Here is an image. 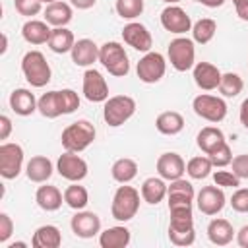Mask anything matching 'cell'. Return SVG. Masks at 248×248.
<instances>
[{"label": "cell", "mask_w": 248, "mask_h": 248, "mask_svg": "<svg viewBox=\"0 0 248 248\" xmlns=\"http://www.w3.org/2000/svg\"><path fill=\"white\" fill-rule=\"evenodd\" d=\"M231 207L238 213H248V188H236L231 196Z\"/></svg>", "instance_id": "7bdbcfd3"}, {"label": "cell", "mask_w": 248, "mask_h": 248, "mask_svg": "<svg viewBox=\"0 0 248 248\" xmlns=\"http://www.w3.org/2000/svg\"><path fill=\"white\" fill-rule=\"evenodd\" d=\"M231 165H232V172L242 180H248V153H242V155H236V157H232V161H231Z\"/></svg>", "instance_id": "ee69618b"}, {"label": "cell", "mask_w": 248, "mask_h": 248, "mask_svg": "<svg viewBox=\"0 0 248 248\" xmlns=\"http://www.w3.org/2000/svg\"><path fill=\"white\" fill-rule=\"evenodd\" d=\"M213 182L221 188H238L240 186V178L232 172V170H215L211 172Z\"/></svg>", "instance_id": "60d3db41"}, {"label": "cell", "mask_w": 248, "mask_h": 248, "mask_svg": "<svg viewBox=\"0 0 248 248\" xmlns=\"http://www.w3.org/2000/svg\"><path fill=\"white\" fill-rule=\"evenodd\" d=\"M122 39L128 46H132L138 52H149L153 46V37L149 29L140 21H130L122 29Z\"/></svg>", "instance_id": "9a60e30c"}, {"label": "cell", "mask_w": 248, "mask_h": 248, "mask_svg": "<svg viewBox=\"0 0 248 248\" xmlns=\"http://www.w3.org/2000/svg\"><path fill=\"white\" fill-rule=\"evenodd\" d=\"M165 72H167L165 56L161 52H153V50L145 52L136 66V74H138L140 81H143V83H157L165 76Z\"/></svg>", "instance_id": "8fae6325"}, {"label": "cell", "mask_w": 248, "mask_h": 248, "mask_svg": "<svg viewBox=\"0 0 248 248\" xmlns=\"http://www.w3.org/2000/svg\"><path fill=\"white\" fill-rule=\"evenodd\" d=\"M70 227H72V232L79 238H93L95 234L101 232V219L97 213L93 211H85V209H79L76 211V215L72 217L70 221Z\"/></svg>", "instance_id": "e0dca14e"}, {"label": "cell", "mask_w": 248, "mask_h": 248, "mask_svg": "<svg viewBox=\"0 0 248 248\" xmlns=\"http://www.w3.org/2000/svg\"><path fill=\"white\" fill-rule=\"evenodd\" d=\"M238 118H240V124L248 130V97L240 103V110H238Z\"/></svg>", "instance_id": "681fc988"}, {"label": "cell", "mask_w": 248, "mask_h": 248, "mask_svg": "<svg viewBox=\"0 0 248 248\" xmlns=\"http://www.w3.org/2000/svg\"><path fill=\"white\" fill-rule=\"evenodd\" d=\"M50 27L46 21L41 19H27L21 27V37L29 43V45H45L50 39Z\"/></svg>", "instance_id": "83f0119b"}, {"label": "cell", "mask_w": 248, "mask_h": 248, "mask_svg": "<svg viewBox=\"0 0 248 248\" xmlns=\"http://www.w3.org/2000/svg\"><path fill=\"white\" fill-rule=\"evenodd\" d=\"M161 25L174 35H184L188 31H192V19L186 14V10H182L176 4H169L163 12H161Z\"/></svg>", "instance_id": "5bb4252c"}, {"label": "cell", "mask_w": 248, "mask_h": 248, "mask_svg": "<svg viewBox=\"0 0 248 248\" xmlns=\"http://www.w3.org/2000/svg\"><path fill=\"white\" fill-rule=\"evenodd\" d=\"M74 17V12H72V6L66 4V2H50L46 4L45 8V21L52 27H66Z\"/></svg>", "instance_id": "4316f807"}, {"label": "cell", "mask_w": 248, "mask_h": 248, "mask_svg": "<svg viewBox=\"0 0 248 248\" xmlns=\"http://www.w3.org/2000/svg\"><path fill=\"white\" fill-rule=\"evenodd\" d=\"M194 198H196V192H194L192 182H188L186 178L170 180V186L167 188V203H169V207L192 205Z\"/></svg>", "instance_id": "ffe728a7"}, {"label": "cell", "mask_w": 248, "mask_h": 248, "mask_svg": "<svg viewBox=\"0 0 248 248\" xmlns=\"http://www.w3.org/2000/svg\"><path fill=\"white\" fill-rule=\"evenodd\" d=\"M46 45L52 52L66 54V52H72V48L76 45V39H74V33L68 27H54L50 31V39H48Z\"/></svg>", "instance_id": "d6a6232c"}, {"label": "cell", "mask_w": 248, "mask_h": 248, "mask_svg": "<svg viewBox=\"0 0 248 248\" xmlns=\"http://www.w3.org/2000/svg\"><path fill=\"white\" fill-rule=\"evenodd\" d=\"M200 4H203L205 8H219L225 4V0H198Z\"/></svg>", "instance_id": "816d5d0a"}, {"label": "cell", "mask_w": 248, "mask_h": 248, "mask_svg": "<svg viewBox=\"0 0 248 248\" xmlns=\"http://www.w3.org/2000/svg\"><path fill=\"white\" fill-rule=\"evenodd\" d=\"M130 231L124 225L108 227L103 232H99V246L101 248H124L130 244Z\"/></svg>", "instance_id": "f546056e"}, {"label": "cell", "mask_w": 248, "mask_h": 248, "mask_svg": "<svg viewBox=\"0 0 248 248\" xmlns=\"http://www.w3.org/2000/svg\"><path fill=\"white\" fill-rule=\"evenodd\" d=\"M242 87H244L242 78L236 72H227V74L221 76V81H219L217 89L223 97H236L238 93H242Z\"/></svg>", "instance_id": "74e56055"}, {"label": "cell", "mask_w": 248, "mask_h": 248, "mask_svg": "<svg viewBox=\"0 0 248 248\" xmlns=\"http://www.w3.org/2000/svg\"><path fill=\"white\" fill-rule=\"evenodd\" d=\"M95 2L97 0H70V4L74 8H78V10H89V8L95 6Z\"/></svg>", "instance_id": "f907efd6"}, {"label": "cell", "mask_w": 248, "mask_h": 248, "mask_svg": "<svg viewBox=\"0 0 248 248\" xmlns=\"http://www.w3.org/2000/svg\"><path fill=\"white\" fill-rule=\"evenodd\" d=\"M27 244L25 242H14V244H8V248H25Z\"/></svg>", "instance_id": "db71d44e"}, {"label": "cell", "mask_w": 248, "mask_h": 248, "mask_svg": "<svg viewBox=\"0 0 248 248\" xmlns=\"http://www.w3.org/2000/svg\"><path fill=\"white\" fill-rule=\"evenodd\" d=\"M155 167H157L159 176L165 178V180H169V182L170 180H176V178H182V174L186 172L184 159L178 153H174V151H167V153L159 155Z\"/></svg>", "instance_id": "d6986e66"}, {"label": "cell", "mask_w": 248, "mask_h": 248, "mask_svg": "<svg viewBox=\"0 0 248 248\" xmlns=\"http://www.w3.org/2000/svg\"><path fill=\"white\" fill-rule=\"evenodd\" d=\"M21 72L31 87H45L52 78L50 64L46 62V58L41 50H29L23 54Z\"/></svg>", "instance_id": "277c9868"}, {"label": "cell", "mask_w": 248, "mask_h": 248, "mask_svg": "<svg viewBox=\"0 0 248 248\" xmlns=\"http://www.w3.org/2000/svg\"><path fill=\"white\" fill-rule=\"evenodd\" d=\"M37 105H39V99H35V95L25 87H17L10 93V108L19 116L33 114L35 110H39Z\"/></svg>", "instance_id": "7402d4cb"}, {"label": "cell", "mask_w": 248, "mask_h": 248, "mask_svg": "<svg viewBox=\"0 0 248 248\" xmlns=\"http://www.w3.org/2000/svg\"><path fill=\"white\" fill-rule=\"evenodd\" d=\"M163 2H167V4H178L180 0H163Z\"/></svg>", "instance_id": "11a10c76"}, {"label": "cell", "mask_w": 248, "mask_h": 248, "mask_svg": "<svg viewBox=\"0 0 248 248\" xmlns=\"http://www.w3.org/2000/svg\"><path fill=\"white\" fill-rule=\"evenodd\" d=\"M234 8H236V16L242 21H248V0H232Z\"/></svg>", "instance_id": "7dc6e473"}, {"label": "cell", "mask_w": 248, "mask_h": 248, "mask_svg": "<svg viewBox=\"0 0 248 248\" xmlns=\"http://www.w3.org/2000/svg\"><path fill=\"white\" fill-rule=\"evenodd\" d=\"M155 128L163 136H176L184 130V116L176 110H165L155 118Z\"/></svg>", "instance_id": "1f68e13d"}, {"label": "cell", "mask_w": 248, "mask_h": 248, "mask_svg": "<svg viewBox=\"0 0 248 248\" xmlns=\"http://www.w3.org/2000/svg\"><path fill=\"white\" fill-rule=\"evenodd\" d=\"M12 234H14V221L8 213L2 211L0 213V242L4 244Z\"/></svg>", "instance_id": "f6af8a7d"}, {"label": "cell", "mask_w": 248, "mask_h": 248, "mask_svg": "<svg viewBox=\"0 0 248 248\" xmlns=\"http://www.w3.org/2000/svg\"><path fill=\"white\" fill-rule=\"evenodd\" d=\"M35 202H37V205H39L43 211H56V209L62 207L64 194H62L56 186L45 184V186H39V188H37Z\"/></svg>", "instance_id": "f1b7e54d"}, {"label": "cell", "mask_w": 248, "mask_h": 248, "mask_svg": "<svg viewBox=\"0 0 248 248\" xmlns=\"http://www.w3.org/2000/svg\"><path fill=\"white\" fill-rule=\"evenodd\" d=\"M14 6H16V12L19 16L33 17V16H37L41 12L43 2L41 0H14Z\"/></svg>", "instance_id": "b9f144b4"}, {"label": "cell", "mask_w": 248, "mask_h": 248, "mask_svg": "<svg viewBox=\"0 0 248 248\" xmlns=\"http://www.w3.org/2000/svg\"><path fill=\"white\" fill-rule=\"evenodd\" d=\"M99 62L103 68L116 78H124L130 72V60L124 46L116 41H107L99 46Z\"/></svg>", "instance_id": "8992f818"}, {"label": "cell", "mask_w": 248, "mask_h": 248, "mask_svg": "<svg viewBox=\"0 0 248 248\" xmlns=\"http://www.w3.org/2000/svg\"><path fill=\"white\" fill-rule=\"evenodd\" d=\"M81 91H83V97L91 103H105L108 99V83L103 78V74L95 68H87L83 72Z\"/></svg>", "instance_id": "7c38bea8"}, {"label": "cell", "mask_w": 248, "mask_h": 248, "mask_svg": "<svg viewBox=\"0 0 248 248\" xmlns=\"http://www.w3.org/2000/svg\"><path fill=\"white\" fill-rule=\"evenodd\" d=\"M192 108L194 112L207 120V122H221L225 116H227V103L223 97H215V95H207V93H202L198 97H194L192 101Z\"/></svg>", "instance_id": "30bf717a"}, {"label": "cell", "mask_w": 248, "mask_h": 248, "mask_svg": "<svg viewBox=\"0 0 248 248\" xmlns=\"http://www.w3.org/2000/svg\"><path fill=\"white\" fill-rule=\"evenodd\" d=\"M37 108L45 118H58L62 114H72L79 108V95L74 89L46 91L39 97Z\"/></svg>", "instance_id": "6da1fadb"}, {"label": "cell", "mask_w": 248, "mask_h": 248, "mask_svg": "<svg viewBox=\"0 0 248 248\" xmlns=\"http://www.w3.org/2000/svg\"><path fill=\"white\" fill-rule=\"evenodd\" d=\"M167 184H165V178L161 176H149L141 182V200L149 205H157L159 202H163L167 198Z\"/></svg>", "instance_id": "484cf974"}, {"label": "cell", "mask_w": 248, "mask_h": 248, "mask_svg": "<svg viewBox=\"0 0 248 248\" xmlns=\"http://www.w3.org/2000/svg\"><path fill=\"white\" fill-rule=\"evenodd\" d=\"M169 238L176 246H190L196 240L192 205H174L169 207Z\"/></svg>", "instance_id": "7a4b0ae2"}, {"label": "cell", "mask_w": 248, "mask_h": 248, "mask_svg": "<svg viewBox=\"0 0 248 248\" xmlns=\"http://www.w3.org/2000/svg\"><path fill=\"white\" fill-rule=\"evenodd\" d=\"M64 203L76 211L85 209V205L89 203V194L85 190V186H79L78 182H72L66 190H64Z\"/></svg>", "instance_id": "e575fe53"}, {"label": "cell", "mask_w": 248, "mask_h": 248, "mask_svg": "<svg viewBox=\"0 0 248 248\" xmlns=\"http://www.w3.org/2000/svg\"><path fill=\"white\" fill-rule=\"evenodd\" d=\"M54 172V167H52V161L45 155H35L27 161L25 165V176L31 180V182H37V184H43L46 182Z\"/></svg>", "instance_id": "603a6c76"}, {"label": "cell", "mask_w": 248, "mask_h": 248, "mask_svg": "<svg viewBox=\"0 0 248 248\" xmlns=\"http://www.w3.org/2000/svg\"><path fill=\"white\" fill-rule=\"evenodd\" d=\"M196 143H198V147H200L205 155H209V153H213L215 149H219L223 143H227V140H225V134H223L221 128H217V126H205V128H202V130L198 132Z\"/></svg>", "instance_id": "d4e9b609"}, {"label": "cell", "mask_w": 248, "mask_h": 248, "mask_svg": "<svg viewBox=\"0 0 248 248\" xmlns=\"http://www.w3.org/2000/svg\"><path fill=\"white\" fill-rule=\"evenodd\" d=\"M207 157L211 159L213 167L223 169V167L231 165V161H232V149H231V145H229V143H223L219 149H215V151H213V153H209Z\"/></svg>", "instance_id": "ab89813d"}, {"label": "cell", "mask_w": 248, "mask_h": 248, "mask_svg": "<svg viewBox=\"0 0 248 248\" xmlns=\"http://www.w3.org/2000/svg\"><path fill=\"white\" fill-rule=\"evenodd\" d=\"M215 31H217L215 19H211V17H202V19H198V21L192 25V39H194V43L207 45V43L215 37Z\"/></svg>", "instance_id": "8d00e7d4"}, {"label": "cell", "mask_w": 248, "mask_h": 248, "mask_svg": "<svg viewBox=\"0 0 248 248\" xmlns=\"http://www.w3.org/2000/svg\"><path fill=\"white\" fill-rule=\"evenodd\" d=\"M56 170L62 178L70 182H79L87 176V163L74 151H64L56 161Z\"/></svg>", "instance_id": "4fadbf2b"}, {"label": "cell", "mask_w": 248, "mask_h": 248, "mask_svg": "<svg viewBox=\"0 0 248 248\" xmlns=\"http://www.w3.org/2000/svg\"><path fill=\"white\" fill-rule=\"evenodd\" d=\"M136 112V101L130 95H114L105 101L103 118L110 128H118L128 122Z\"/></svg>", "instance_id": "52a82bcc"}, {"label": "cell", "mask_w": 248, "mask_h": 248, "mask_svg": "<svg viewBox=\"0 0 248 248\" xmlns=\"http://www.w3.org/2000/svg\"><path fill=\"white\" fill-rule=\"evenodd\" d=\"M6 48H8V37H6V35H2V48H0V52L4 54V52H6Z\"/></svg>", "instance_id": "f5cc1de1"}, {"label": "cell", "mask_w": 248, "mask_h": 248, "mask_svg": "<svg viewBox=\"0 0 248 248\" xmlns=\"http://www.w3.org/2000/svg\"><path fill=\"white\" fill-rule=\"evenodd\" d=\"M43 4H50V2H56V0H41Z\"/></svg>", "instance_id": "9f6ffc18"}, {"label": "cell", "mask_w": 248, "mask_h": 248, "mask_svg": "<svg viewBox=\"0 0 248 248\" xmlns=\"http://www.w3.org/2000/svg\"><path fill=\"white\" fill-rule=\"evenodd\" d=\"M140 209V192L134 186L122 184L116 188L114 196H112V203H110V215L112 219L126 223L130 219L136 217Z\"/></svg>", "instance_id": "5b68a950"}, {"label": "cell", "mask_w": 248, "mask_h": 248, "mask_svg": "<svg viewBox=\"0 0 248 248\" xmlns=\"http://www.w3.org/2000/svg\"><path fill=\"white\" fill-rule=\"evenodd\" d=\"M138 174V163L130 157H120L112 163L110 167V176L112 180H116L118 184H128L136 178Z\"/></svg>", "instance_id": "836d02e7"}, {"label": "cell", "mask_w": 248, "mask_h": 248, "mask_svg": "<svg viewBox=\"0 0 248 248\" xmlns=\"http://www.w3.org/2000/svg\"><path fill=\"white\" fill-rule=\"evenodd\" d=\"M186 172L190 178L194 180H203L207 178L211 172H213V163L207 155H198V157H192L188 163H186Z\"/></svg>", "instance_id": "d590c367"}, {"label": "cell", "mask_w": 248, "mask_h": 248, "mask_svg": "<svg viewBox=\"0 0 248 248\" xmlns=\"http://www.w3.org/2000/svg\"><path fill=\"white\" fill-rule=\"evenodd\" d=\"M227 203L225 192L221 190V186H203L198 196H196V205L203 215H217L219 211H223Z\"/></svg>", "instance_id": "2e32d148"}, {"label": "cell", "mask_w": 248, "mask_h": 248, "mask_svg": "<svg viewBox=\"0 0 248 248\" xmlns=\"http://www.w3.org/2000/svg\"><path fill=\"white\" fill-rule=\"evenodd\" d=\"M62 244V232L54 225H41L31 238L33 248H58Z\"/></svg>", "instance_id": "4dcf8cb0"}, {"label": "cell", "mask_w": 248, "mask_h": 248, "mask_svg": "<svg viewBox=\"0 0 248 248\" xmlns=\"http://www.w3.org/2000/svg\"><path fill=\"white\" fill-rule=\"evenodd\" d=\"M236 236V231L232 229L231 221L227 219H211L207 225V238L211 244L215 246H227L229 242H232V238Z\"/></svg>", "instance_id": "cb8c5ba5"}, {"label": "cell", "mask_w": 248, "mask_h": 248, "mask_svg": "<svg viewBox=\"0 0 248 248\" xmlns=\"http://www.w3.org/2000/svg\"><path fill=\"white\" fill-rule=\"evenodd\" d=\"M95 136H97V130L95 126L81 118V120H76L72 124H68L64 130H62V136H60V141H62V147L66 151H74V153H81L83 149H87L93 141H95Z\"/></svg>", "instance_id": "3957f363"}, {"label": "cell", "mask_w": 248, "mask_h": 248, "mask_svg": "<svg viewBox=\"0 0 248 248\" xmlns=\"http://www.w3.org/2000/svg\"><path fill=\"white\" fill-rule=\"evenodd\" d=\"M192 76H194V81L200 89L203 91H213L219 87V81H221V70L211 64V62H196L194 68H192Z\"/></svg>", "instance_id": "ac0fdd59"}, {"label": "cell", "mask_w": 248, "mask_h": 248, "mask_svg": "<svg viewBox=\"0 0 248 248\" xmlns=\"http://www.w3.org/2000/svg\"><path fill=\"white\" fill-rule=\"evenodd\" d=\"M10 134H12V120H10V116L2 114L0 116V140L6 141L10 138Z\"/></svg>", "instance_id": "bcb514c9"}, {"label": "cell", "mask_w": 248, "mask_h": 248, "mask_svg": "<svg viewBox=\"0 0 248 248\" xmlns=\"http://www.w3.org/2000/svg\"><path fill=\"white\" fill-rule=\"evenodd\" d=\"M236 242L240 248H248V225H242L236 231Z\"/></svg>", "instance_id": "c3c4849f"}, {"label": "cell", "mask_w": 248, "mask_h": 248, "mask_svg": "<svg viewBox=\"0 0 248 248\" xmlns=\"http://www.w3.org/2000/svg\"><path fill=\"white\" fill-rule=\"evenodd\" d=\"M114 8L122 19H136L138 16H141L145 4L143 0H116Z\"/></svg>", "instance_id": "f35d334b"}, {"label": "cell", "mask_w": 248, "mask_h": 248, "mask_svg": "<svg viewBox=\"0 0 248 248\" xmlns=\"http://www.w3.org/2000/svg\"><path fill=\"white\" fill-rule=\"evenodd\" d=\"M167 56L170 66L176 72H188L194 68L196 64V46H194V39L188 37H176L169 43L167 48Z\"/></svg>", "instance_id": "ba28073f"}, {"label": "cell", "mask_w": 248, "mask_h": 248, "mask_svg": "<svg viewBox=\"0 0 248 248\" xmlns=\"http://www.w3.org/2000/svg\"><path fill=\"white\" fill-rule=\"evenodd\" d=\"M23 147L14 141H2L0 145V174L6 180H14L23 170Z\"/></svg>", "instance_id": "9c48e42d"}, {"label": "cell", "mask_w": 248, "mask_h": 248, "mask_svg": "<svg viewBox=\"0 0 248 248\" xmlns=\"http://www.w3.org/2000/svg\"><path fill=\"white\" fill-rule=\"evenodd\" d=\"M70 54H72V62L76 66L89 68L99 60V45H95V41H91V39H79V41H76Z\"/></svg>", "instance_id": "44dd1931"}]
</instances>
